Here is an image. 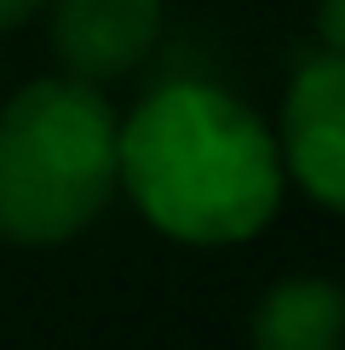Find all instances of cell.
Masks as SVG:
<instances>
[{
  "mask_svg": "<svg viewBox=\"0 0 345 350\" xmlns=\"http://www.w3.org/2000/svg\"><path fill=\"white\" fill-rule=\"evenodd\" d=\"M121 184L162 236L190 247L248 241L282 207V150L248 104L207 81L150 92L121 126Z\"/></svg>",
  "mask_w": 345,
  "mask_h": 350,
  "instance_id": "obj_1",
  "label": "cell"
},
{
  "mask_svg": "<svg viewBox=\"0 0 345 350\" xmlns=\"http://www.w3.org/2000/svg\"><path fill=\"white\" fill-rule=\"evenodd\" d=\"M121 126L81 81H35L0 109V236L58 247L81 236L121 184Z\"/></svg>",
  "mask_w": 345,
  "mask_h": 350,
  "instance_id": "obj_2",
  "label": "cell"
},
{
  "mask_svg": "<svg viewBox=\"0 0 345 350\" xmlns=\"http://www.w3.org/2000/svg\"><path fill=\"white\" fill-rule=\"evenodd\" d=\"M282 172L322 207L345 213V57H311L282 104Z\"/></svg>",
  "mask_w": 345,
  "mask_h": 350,
  "instance_id": "obj_3",
  "label": "cell"
},
{
  "mask_svg": "<svg viewBox=\"0 0 345 350\" xmlns=\"http://www.w3.org/2000/svg\"><path fill=\"white\" fill-rule=\"evenodd\" d=\"M162 35V0H52V46L69 81L98 86L144 64Z\"/></svg>",
  "mask_w": 345,
  "mask_h": 350,
  "instance_id": "obj_4",
  "label": "cell"
},
{
  "mask_svg": "<svg viewBox=\"0 0 345 350\" xmlns=\"http://www.w3.org/2000/svg\"><path fill=\"white\" fill-rule=\"evenodd\" d=\"M253 350H345V293L322 275H288L253 304Z\"/></svg>",
  "mask_w": 345,
  "mask_h": 350,
  "instance_id": "obj_5",
  "label": "cell"
},
{
  "mask_svg": "<svg viewBox=\"0 0 345 350\" xmlns=\"http://www.w3.org/2000/svg\"><path fill=\"white\" fill-rule=\"evenodd\" d=\"M316 29H322L328 52L345 57V0H322V6H316Z\"/></svg>",
  "mask_w": 345,
  "mask_h": 350,
  "instance_id": "obj_6",
  "label": "cell"
},
{
  "mask_svg": "<svg viewBox=\"0 0 345 350\" xmlns=\"http://www.w3.org/2000/svg\"><path fill=\"white\" fill-rule=\"evenodd\" d=\"M40 6H52V0H0V29H18V23H29Z\"/></svg>",
  "mask_w": 345,
  "mask_h": 350,
  "instance_id": "obj_7",
  "label": "cell"
}]
</instances>
